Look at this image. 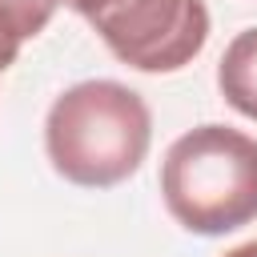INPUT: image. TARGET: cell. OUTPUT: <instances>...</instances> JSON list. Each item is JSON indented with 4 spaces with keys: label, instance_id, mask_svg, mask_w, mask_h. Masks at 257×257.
<instances>
[{
    "label": "cell",
    "instance_id": "6da1fadb",
    "mask_svg": "<svg viewBox=\"0 0 257 257\" xmlns=\"http://www.w3.org/2000/svg\"><path fill=\"white\" fill-rule=\"evenodd\" d=\"M153 141L145 96L120 80H80L64 88L44 116V153L52 169L80 189L128 181Z\"/></svg>",
    "mask_w": 257,
    "mask_h": 257
},
{
    "label": "cell",
    "instance_id": "7a4b0ae2",
    "mask_svg": "<svg viewBox=\"0 0 257 257\" xmlns=\"http://www.w3.org/2000/svg\"><path fill=\"white\" fill-rule=\"evenodd\" d=\"M169 217L201 237H221L257 217V137L229 124L181 133L161 161Z\"/></svg>",
    "mask_w": 257,
    "mask_h": 257
},
{
    "label": "cell",
    "instance_id": "3957f363",
    "mask_svg": "<svg viewBox=\"0 0 257 257\" xmlns=\"http://www.w3.org/2000/svg\"><path fill=\"white\" fill-rule=\"evenodd\" d=\"M92 32L137 72H177L205 48L209 8L205 0H120L92 20Z\"/></svg>",
    "mask_w": 257,
    "mask_h": 257
},
{
    "label": "cell",
    "instance_id": "277c9868",
    "mask_svg": "<svg viewBox=\"0 0 257 257\" xmlns=\"http://www.w3.org/2000/svg\"><path fill=\"white\" fill-rule=\"evenodd\" d=\"M217 88L229 108L257 120V28H245L229 40L217 64Z\"/></svg>",
    "mask_w": 257,
    "mask_h": 257
},
{
    "label": "cell",
    "instance_id": "5b68a950",
    "mask_svg": "<svg viewBox=\"0 0 257 257\" xmlns=\"http://www.w3.org/2000/svg\"><path fill=\"white\" fill-rule=\"evenodd\" d=\"M64 0H0V32L12 40H32L48 28Z\"/></svg>",
    "mask_w": 257,
    "mask_h": 257
},
{
    "label": "cell",
    "instance_id": "8992f818",
    "mask_svg": "<svg viewBox=\"0 0 257 257\" xmlns=\"http://www.w3.org/2000/svg\"><path fill=\"white\" fill-rule=\"evenodd\" d=\"M64 4H68V8L76 12V16H84V20L92 24V20H100V16L108 12V8H116L120 0H64Z\"/></svg>",
    "mask_w": 257,
    "mask_h": 257
},
{
    "label": "cell",
    "instance_id": "52a82bcc",
    "mask_svg": "<svg viewBox=\"0 0 257 257\" xmlns=\"http://www.w3.org/2000/svg\"><path fill=\"white\" fill-rule=\"evenodd\" d=\"M16 56H20V40H12V36L0 32V72H4L8 64H16Z\"/></svg>",
    "mask_w": 257,
    "mask_h": 257
},
{
    "label": "cell",
    "instance_id": "ba28073f",
    "mask_svg": "<svg viewBox=\"0 0 257 257\" xmlns=\"http://www.w3.org/2000/svg\"><path fill=\"white\" fill-rule=\"evenodd\" d=\"M225 257H257V241H245V245H237V249H229Z\"/></svg>",
    "mask_w": 257,
    "mask_h": 257
}]
</instances>
